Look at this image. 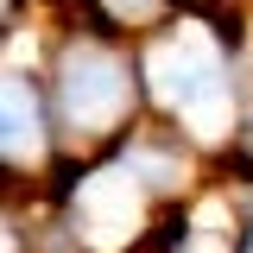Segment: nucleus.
I'll return each mask as SVG.
<instances>
[{"mask_svg":"<svg viewBox=\"0 0 253 253\" xmlns=\"http://www.w3.org/2000/svg\"><path fill=\"white\" fill-rule=\"evenodd\" d=\"M57 133H51V108H44V83L32 51L0 57V196L13 203H38L44 184L57 177Z\"/></svg>","mask_w":253,"mask_h":253,"instance_id":"nucleus-4","label":"nucleus"},{"mask_svg":"<svg viewBox=\"0 0 253 253\" xmlns=\"http://www.w3.org/2000/svg\"><path fill=\"white\" fill-rule=\"evenodd\" d=\"M158 253H241V215L234 196L203 190L190 203H171V221L158 234Z\"/></svg>","mask_w":253,"mask_h":253,"instance_id":"nucleus-5","label":"nucleus"},{"mask_svg":"<svg viewBox=\"0 0 253 253\" xmlns=\"http://www.w3.org/2000/svg\"><path fill=\"white\" fill-rule=\"evenodd\" d=\"M32 63H38V83H44V108H51V133H57L63 165L108 152L146 114L139 63H133L126 38H108L83 19L38 26L32 32Z\"/></svg>","mask_w":253,"mask_h":253,"instance_id":"nucleus-2","label":"nucleus"},{"mask_svg":"<svg viewBox=\"0 0 253 253\" xmlns=\"http://www.w3.org/2000/svg\"><path fill=\"white\" fill-rule=\"evenodd\" d=\"M165 19H171V0H83V26L108 32V38H133V44Z\"/></svg>","mask_w":253,"mask_h":253,"instance_id":"nucleus-6","label":"nucleus"},{"mask_svg":"<svg viewBox=\"0 0 253 253\" xmlns=\"http://www.w3.org/2000/svg\"><path fill=\"white\" fill-rule=\"evenodd\" d=\"M0 253H32V203L0 196Z\"/></svg>","mask_w":253,"mask_h":253,"instance_id":"nucleus-8","label":"nucleus"},{"mask_svg":"<svg viewBox=\"0 0 253 253\" xmlns=\"http://www.w3.org/2000/svg\"><path fill=\"white\" fill-rule=\"evenodd\" d=\"M190 152L196 146L177 139L171 126H133L108 152L57 165L38 209L83 253H139L158 234V209L184 196Z\"/></svg>","mask_w":253,"mask_h":253,"instance_id":"nucleus-1","label":"nucleus"},{"mask_svg":"<svg viewBox=\"0 0 253 253\" xmlns=\"http://www.w3.org/2000/svg\"><path fill=\"white\" fill-rule=\"evenodd\" d=\"M32 0H0V57L13 51H32Z\"/></svg>","mask_w":253,"mask_h":253,"instance_id":"nucleus-7","label":"nucleus"},{"mask_svg":"<svg viewBox=\"0 0 253 253\" xmlns=\"http://www.w3.org/2000/svg\"><path fill=\"white\" fill-rule=\"evenodd\" d=\"M133 63H139L146 108L177 139H190V146H221L241 126V108H234V57H228V38L209 19L177 13V19L152 26L133 44Z\"/></svg>","mask_w":253,"mask_h":253,"instance_id":"nucleus-3","label":"nucleus"},{"mask_svg":"<svg viewBox=\"0 0 253 253\" xmlns=\"http://www.w3.org/2000/svg\"><path fill=\"white\" fill-rule=\"evenodd\" d=\"M241 133H247V158H253V114H247V121H241Z\"/></svg>","mask_w":253,"mask_h":253,"instance_id":"nucleus-10","label":"nucleus"},{"mask_svg":"<svg viewBox=\"0 0 253 253\" xmlns=\"http://www.w3.org/2000/svg\"><path fill=\"white\" fill-rule=\"evenodd\" d=\"M234 215H241V253H253V203H234Z\"/></svg>","mask_w":253,"mask_h":253,"instance_id":"nucleus-9","label":"nucleus"}]
</instances>
